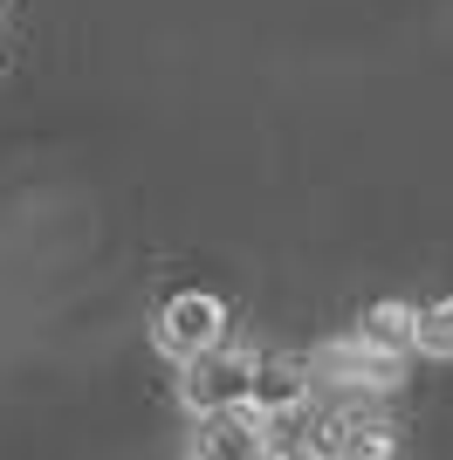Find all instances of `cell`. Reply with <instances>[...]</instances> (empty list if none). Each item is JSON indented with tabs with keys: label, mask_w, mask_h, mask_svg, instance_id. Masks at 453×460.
I'll use <instances>...</instances> for the list:
<instances>
[{
	"label": "cell",
	"mask_w": 453,
	"mask_h": 460,
	"mask_svg": "<svg viewBox=\"0 0 453 460\" xmlns=\"http://www.w3.org/2000/svg\"><path fill=\"white\" fill-rule=\"evenodd\" d=\"M151 344L165 350V358H179V365H192L200 350L226 344V303H220V296H207V288H179V296L158 309Z\"/></svg>",
	"instance_id": "cell-1"
},
{
	"label": "cell",
	"mask_w": 453,
	"mask_h": 460,
	"mask_svg": "<svg viewBox=\"0 0 453 460\" xmlns=\"http://www.w3.org/2000/svg\"><path fill=\"white\" fill-rule=\"evenodd\" d=\"M254 371H262V358L254 350H200L186 365V378H179V399H186V412H220V405H247L254 399Z\"/></svg>",
	"instance_id": "cell-2"
},
{
	"label": "cell",
	"mask_w": 453,
	"mask_h": 460,
	"mask_svg": "<svg viewBox=\"0 0 453 460\" xmlns=\"http://www.w3.org/2000/svg\"><path fill=\"white\" fill-rule=\"evenodd\" d=\"M200 454H220V460H254L268 454V426L254 405H220V412H200Z\"/></svg>",
	"instance_id": "cell-3"
},
{
	"label": "cell",
	"mask_w": 453,
	"mask_h": 460,
	"mask_svg": "<svg viewBox=\"0 0 453 460\" xmlns=\"http://www.w3.org/2000/svg\"><path fill=\"white\" fill-rule=\"evenodd\" d=\"M358 337L371 350H385V358H405V350H419V309H405V303H371L358 316Z\"/></svg>",
	"instance_id": "cell-4"
},
{
	"label": "cell",
	"mask_w": 453,
	"mask_h": 460,
	"mask_svg": "<svg viewBox=\"0 0 453 460\" xmlns=\"http://www.w3.org/2000/svg\"><path fill=\"white\" fill-rule=\"evenodd\" d=\"M262 426H268V454H282V460H296V454H316V433H323V420H316V405L309 399H296V405H282V412H262Z\"/></svg>",
	"instance_id": "cell-5"
},
{
	"label": "cell",
	"mask_w": 453,
	"mask_h": 460,
	"mask_svg": "<svg viewBox=\"0 0 453 460\" xmlns=\"http://www.w3.org/2000/svg\"><path fill=\"white\" fill-rule=\"evenodd\" d=\"M392 426L385 420H337V433L323 440V454H343V460H385L392 454Z\"/></svg>",
	"instance_id": "cell-6"
},
{
	"label": "cell",
	"mask_w": 453,
	"mask_h": 460,
	"mask_svg": "<svg viewBox=\"0 0 453 460\" xmlns=\"http://www.w3.org/2000/svg\"><path fill=\"white\" fill-rule=\"evenodd\" d=\"M296 399H309L296 365H262L254 371V399H247L254 412H282V405H296Z\"/></svg>",
	"instance_id": "cell-7"
},
{
	"label": "cell",
	"mask_w": 453,
	"mask_h": 460,
	"mask_svg": "<svg viewBox=\"0 0 453 460\" xmlns=\"http://www.w3.org/2000/svg\"><path fill=\"white\" fill-rule=\"evenodd\" d=\"M419 350L426 358H453V296L419 309Z\"/></svg>",
	"instance_id": "cell-8"
}]
</instances>
